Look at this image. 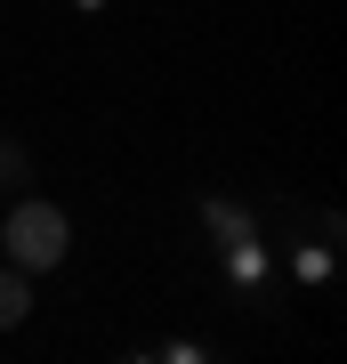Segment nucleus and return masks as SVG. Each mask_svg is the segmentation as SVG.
<instances>
[{"mask_svg":"<svg viewBox=\"0 0 347 364\" xmlns=\"http://www.w3.org/2000/svg\"><path fill=\"white\" fill-rule=\"evenodd\" d=\"M0 243H9V267L49 275L65 251H73V219H65L57 203H16V210H9V227H0Z\"/></svg>","mask_w":347,"mask_h":364,"instance_id":"nucleus-1","label":"nucleus"},{"mask_svg":"<svg viewBox=\"0 0 347 364\" xmlns=\"http://www.w3.org/2000/svg\"><path fill=\"white\" fill-rule=\"evenodd\" d=\"M33 316V275L25 267H0V332H16Z\"/></svg>","mask_w":347,"mask_h":364,"instance_id":"nucleus-2","label":"nucleus"},{"mask_svg":"<svg viewBox=\"0 0 347 364\" xmlns=\"http://www.w3.org/2000/svg\"><path fill=\"white\" fill-rule=\"evenodd\" d=\"M25 170H33V162H25V146L0 138V186H25Z\"/></svg>","mask_w":347,"mask_h":364,"instance_id":"nucleus-3","label":"nucleus"}]
</instances>
